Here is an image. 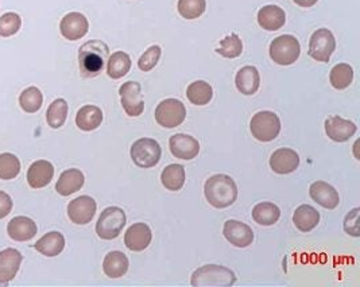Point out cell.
Listing matches in <instances>:
<instances>
[{"label":"cell","instance_id":"3957f363","mask_svg":"<svg viewBox=\"0 0 360 287\" xmlns=\"http://www.w3.org/2000/svg\"><path fill=\"white\" fill-rule=\"evenodd\" d=\"M192 286L195 287H230L237 282L232 270L219 265H207L197 268L192 274Z\"/></svg>","mask_w":360,"mask_h":287},{"label":"cell","instance_id":"d590c367","mask_svg":"<svg viewBox=\"0 0 360 287\" xmlns=\"http://www.w3.org/2000/svg\"><path fill=\"white\" fill-rule=\"evenodd\" d=\"M20 173V160L11 153L0 154V180L8 181L18 177Z\"/></svg>","mask_w":360,"mask_h":287},{"label":"cell","instance_id":"f546056e","mask_svg":"<svg viewBox=\"0 0 360 287\" xmlns=\"http://www.w3.org/2000/svg\"><path fill=\"white\" fill-rule=\"evenodd\" d=\"M280 217V208L273 203H260L253 209V219L260 226H274Z\"/></svg>","mask_w":360,"mask_h":287},{"label":"cell","instance_id":"ab89813d","mask_svg":"<svg viewBox=\"0 0 360 287\" xmlns=\"http://www.w3.org/2000/svg\"><path fill=\"white\" fill-rule=\"evenodd\" d=\"M160 50L158 45L150 46L142 56H140V61H138V66H140L142 72H150L156 68V65L158 63L160 59Z\"/></svg>","mask_w":360,"mask_h":287},{"label":"cell","instance_id":"484cf974","mask_svg":"<svg viewBox=\"0 0 360 287\" xmlns=\"http://www.w3.org/2000/svg\"><path fill=\"white\" fill-rule=\"evenodd\" d=\"M34 248L47 258L60 255L65 248V238L60 232H49L34 245Z\"/></svg>","mask_w":360,"mask_h":287},{"label":"cell","instance_id":"9a60e30c","mask_svg":"<svg viewBox=\"0 0 360 287\" xmlns=\"http://www.w3.org/2000/svg\"><path fill=\"white\" fill-rule=\"evenodd\" d=\"M170 151L176 158L190 161L200 153V144L193 137L186 134H176L169 141Z\"/></svg>","mask_w":360,"mask_h":287},{"label":"cell","instance_id":"5bb4252c","mask_svg":"<svg viewBox=\"0 0 360 287\" xmlns=\"http://www.w3.org/2000/svg\"><path fill=\"white\" fill-rule=\"evenodd\" d=\"M224 238L238 248H246L253 245L254 242V232L250 226L238 220H228L224 224L223 229Z\"/></svg>","mask_w":360,"mask_h":287},{"label":"cell","instance_id":"e0dca14e","mask_svg":"<svg viewBox=\"0 0 360 287\" xmlns=\"http://www.w3.org/2000/svg\"><path fill=\"white\" fill-rule=\"evenodd\" d=\"M153 233L150 226L144 223H137L130 226L124 235V245L130 251L140 252L150 246Z\"/></svg>","mask_w":360,"mask_h":287},{"label":"cell","instance_id":"ffe728a7","mask_svg":"<svg viewBox=\"0 0 360 287\" xmlns=\"http://www.w3.org/2000/svg\"><path fill=\"white\" fill-rule=\"evenodd\" d=\"M7 232L15 242H29L37 235V224L30 217L17 216L8 223Z\"/></svg>","mask_w":360,"mask_h":287},{"label":"cell","instance_id":"7c38bea8","mask_svg":"<svg viewBox=\"0 0 360 287\" xmlns=\"http://www.w3.org/2000/svg\"><path fill=\"white\" fill-rule=\"evenodd\" d=\"M89 30V22L80 13L66 14L60 23L62 37L69 41H77L87 36Z\"/></svg>","mask_w":360,"mask_h":287},{"label":"cell","instance_id":"f35d334b","mask_svg":"<svg viewBox=\"0 0 360 287\" xmlns=\"http://www.w3.org/2000/svg\"><path fill=\"white\" fill-rule=\"evenodd\" d=\"M22 27V20L15 13H7L0 17V37L8 38L15 36Z\"/></svg>","mask_w":360,"mask_h":287},{"label":"cell","instance_id":"8fae6325","mask_svg":"<svg viewBox=\"0 0 360 287\" xmlns=\"http://www.w3.org/2000/svg\"><path fill=\"white\" fill-rule=\"evenodd\" d=\"M96 201L89 196H80L69 203L68 216L72 223L77 226H85L92 222L96 213Z\"/></svg>","mask_w":360,"mask_h":287},{"label":"cell","instance_id":"1f68e13d","mask_svg":"<svg viewBox=\"0 0 360 287\" xmlns=\"http://www.w3.org/2000/svg\"><path fill=\"white\" fill-rule=\"evenodd\" d=\"M186 96H188L189 102L195 105H207L213 98V89L208 82H192L188 86Z\"/></svg>","mask_w":360,"mask_h":287},{"label":"cell","instance_id":"4fadbf2b","mask_svg":"<svg viewBox=\"0 0 360 287\" xmlns=\"http://www.w3.org/2000/svg\"><path fill=\"white\" fill-rule=\"evenodd\" d=\"M23 256L18 249L7 248L0 252V286L8 285L18 274Z\"/></svg>","mask_w":360,"mask_h":287},{"label":"cell","instance_id":"4dcf8cb0","mask_svg":"<svg viewBox=\"0 0 360 287\" xmlns=\"http://www.w3.org/2000/svg\"><path fill=\"white\" fill-rule=\"evenodd\" d=\"M162 185L172 192H179L185 185V169L181 164H169L160 174Z\"/></svg>","mask_w":360,"mask_h":287},{"label":"cell","instance_id":"603a6c76","mask_svg":"<svg viewBox=\"0 0 360 287\" xmlns=\"http://www.w3.org/2000/svg\"><path fill=\"white\" fill-rule=\"evenodd\" d=\"M235 84L240 93L251 96L258 92L260 85V76L255 66H243L235 77Z\"/></svg>","mask_w":360,"mask_h":287},{"label":"cell","instance_id":"8992f818","mask_svg":"<svg viewBox=\"0 0 360 287\" xmlns=\"http://www.w3.org/2000/svg\"><path fill=\"white\" fill-rule=\"evenodd\" d=\"M300 42L293 36H280L270 45L271 60L282 66L294 63L300 59Z\"/></svg>","mask_w":360,"mask_h":287},{"label":"cell","instance_id":"d6986e66","mask_svg":"<svg viewBox=\"0 0 360 287\" xmlns=\"http://www.w3.org/2000/svg\"><path fill=\"white\" fill-rule=\"evenodd\" d=\"M309 194L315 203L327 209H335L340 203L338 190L324 181H317L310 185Z\"/></svg>","mask_w":360,"mask_h":287},{"label":"cell","instance_id":"52a82bcc","mask_svg":"<svg viewBox=\"0 0 360 287\" xmlns=\"http://www.w3.org/2000/svg\"><path fill=\"white\" fill-rule=\"evenodd\" d=\"M160 146L156 139L142 138L131 147V160L142 169H150L158 164L160 160Z\"/></svg>","mask_w":360,"mask_h":287},{"label":"cell","instance_id":"8d00e7d4","mask_svg":"<svg viewBox=\"0 0 360 287\" xmlns=\"http://www.w3.org/2000/svg\"><path fill=\"white\" fill-rule=\"evenodd\" d=\"M179 13L185 20H197L207 8L205 0H179Z\"/></svg>","mask_w":360,"mask_h":287},{"label":"cell","instance_id":"60d3db41","mask_svg":"<svg viewBox=\"0 0 360 287\" xmlns=\"http://www.w3.org/2000/svg\"><path fill=\"white\" fill-rule=\"evenodd\" d=\"M359 208H355L352 209L347 216H345V220H344V231L354 236V238H359Z\"/></svg>","mask_w":360,"mask_h":287},{"label":"cell","instance_id":"ba28073f","mask_svg":"<svg viewBox=\"0 0 360 287\" xmlns=\"http://www.w3.org/2000/svg\"><path fill=\"white\" fill-rule=\"evenodd\" d=\"M186 108L177 99H166L160 102L156 109V121L165 128H174L183 123Z\"/></svg>","mask_w":360,"mask_h":287},{"label":"cell","instance_id":"6da1fadb","mask_svg":"<svg viewBox=\"0 0 360 287\" xmlns=\"http://www.w3.org/2000/svg\"><path fill=\"white\" fill-rule=\"evenodd\" d=\"M207 201L218 209L232 205L238 199V186L235 181L225 174L212 176L204 186Z\"/></svg>","mask_w":360,"mask_h":287},{"label":"cell","instance_id":"44dd1931","mask_svg":"<svg viewBox=\"0 0 360 287\" xmlns=\"http://www.w3.org/2000/svg\"><path fill=\"white\" fill-rule=\"evenodd\" d=\"M54 167L49 161H37L29 167L27 183L33 189H42L52 183Z\"/></svg>","mask_w":360,"mask_h":287},{"label":"cell","instance_id":"b9f144b4","mask_svg":"<svg viewBox=\"0 0 360 287\" xmlns=\"http://www.w3.org/2000/svg\"><path fill=\"white\" fill-rule=\"evenodd\" d=\"M13 205L14 204H13L11 197L7 193L0 190V220L10 215V212L13 210Z\"/></svg>","mask_w":360,"mask_h":287},{"label":"cell","instance_id":"e575fe53","mask_svg":"<svg viewBox=\"0 0 360 287\" xmlns=\"http://www.w3.org/2000/svg\"><path fill=\"white\" fill-rule=\"evenodd\" d=\"M68 111H69V107L63 99L54 100L53 103L50 104V107L47 108V112H46L47 124L54 130L60 128L66 122Z\"/></svg>","mask_w":360,"mask_h":287},{"label":"cell","instance_id":"4316f807","mask_svg":"<svg viewBox=\"0 0 360 287\" xmlns=\"http://www.w3.org/2000/svg\"><path fill=\"white\" fill-rule=\"evenodd\" d=\"M293 223L301 232H310L320 223V213L310 205H301L293 215Z\"/></svg>","mask_w":360,"mask_h":287},{"label":"cell","instance_id":"7bdbcfd3","mask_svg":"<svg viewBox=\"0 0 360 287\" xmlns=\"http://www.w3.org/2000/svg\"><path fill=\"white\" fill-rule=\"evenodd\" d=\"M296 4H299L300 7L303 8H309V7H313L319 0H293Z\"/></svg>","mask_w":360,"mask_h":287},{"label":"cell","instance_id":"5b68a950","mask_svg":"<svg viewBox=\"0 0 360 287\" xmlns=\"http://www.w3.org/2000/svg\"><path fill=\"white\" fill-rule=\"evenodd\" d=\"M250 130L257 141L271 142L280 135V118L271 111H260L253 116Z\"/></svg>","mask_w":360,"mask_h":287},{"label":"cell","instance_id":"d4e9b609","mask_svg":"<svg viewBox=\"0 0 360 287\" xmlns=\"http://www.w3.org/2000/svg\"><path fill=\"white\" fill-rule=\"evenodd\" d=\"M128 258L123 252L112 251L104 258L103 271L108 278L118 279L128 271Z\"/></svg>","mask_w":360,"mask_h":287},{"label":"cell","instance_id":"74e56055","mask_svg":"<svg viewBox=\"0 0 360 287\" xmlns=\"http://www.w3.org/2000/svg\"><path fill=\"white\" fill-rule=\"evenodd\" d=\"M220 56L225 59H237L239 57L243 52V43L238 34L227 36L224 40L220 41V47L216 50Z\"/></svg>","mask_w":360,"mask_h":287},{"label":"cell","instance_id":"83f0119b","mask_svg":"<svg viewBox=\"0 0 360 287\" xmlns=\"http://www.w3.org/2000/svg\"><path fill=\"white\" fill-rule=\"evenodd\" d=\"M103 122V112L96 105H84L76 115V125L82 131H93Z\"/></svg>","mask_w":360,"mask_h":287},{"label":"cell","instance_id":"836d02e7","mask_svg":"<svg viewBox=\"0 0 360 287\" xmlns=\"http://www.w3.org/2000/svg\"><path fill=\"white\" fill-rule=\"evenodd\" d=\"M42 104H43V95L37 86H30L20 93V105L27 114L38 112Z\"/></svg>","mask_w":360,"mask_h":287},{"label":"cell","instance_id":"2e32d148","mask_svg":"<svg viewBox=\"0 0 360 287\" xmlns=\"http://www.w3.org/2000/svg\"><path fill=\"white\" fill-rule=\"evenodd\" d=\"M357 130V124L345 121L340 116H332L325 121V132L328 138L338 144L350 141L355 135Z\"/></svg>","mask_w":360,"mask_h":287},{"label":"cell","instance_id":"9c48e42d","mask_svg":"<svg viewBox=\"0 0 360 287\" xmlns=\"http://www.w3.org/2000/svg\"><path fill=\"white\" fill-rule=\"evenodd\" d=\"M336 49V40L331 30L319 29L309 42V56L319 62H328Z\"/></svg>","mask_w":360,"mask_h":287},{"label":"cell","instance_id":"30bf717a","mask_svg":"<svg viewBox=\"0 0 360 287\" xmlns=\"http://www.w3.org/2000/svg\"><path fill=\"white\" fill-rule=\"evenodd\" d=\"M120 102L126 114L131 118L140 116L144 111V102L140 82H124L119 89Z\"/></svg>","mask_w":360,"mask_h":287},{"label":"cell","instance_id":"7a4b0ae2","mask_svg":"<svg viewBox=\"0 0 360 287\" xmlns=\"http://www.w3.org/2000/svg\"><path fill=\"white\" fill-rule=\"evenodd\" d=\"M110 59V49L103 41H88L79 50L81 76L92 79L99 76Z\"/></svg>","mask_w":360,"mask_h":287},{"label":"cell","instance_id":"d6a6232c","mask_svg":"<svg viewBox=\"0 0 360 287\" xmlns=\"http://www.w3.org/2000/svg\"><path fill=\"white\" fill-rule=\"evenodd\" d=\"M354 80V69L348 63H339L332 68L329 75V82L335 89H345Z\"/></svg>","mask_w":360,"mask_h":287},{"label":"cell","instance_id":"f1b7e54d","mask_svg":"<svg viewBox=\"0 0 360 287\" xmlns=\"http://www.w3.org/2000/svg\"><path fill=\"white\" fill-rule=\"evenodd\" d=\"M131 69V59L124 52H115L107 61V75L114 79L119 80L124 77Z\"/></svg>","mask_w":360,"mask_h":287},{"label":"cell","instance_id":"ac0fdd59","mask_svg":"<svg viewBox=\"0 0 360 287\" xmlns=\"http://www.w3.org/2000/svg\"><path fill=\"white\" fill-rule=\"evenodd\" d=\"M300 166V157L292 148H278L271 154L270 167L277 174H290Z\"/></svg>","mask_w":360,"mask_h":287},{"label":"cell","instance_id":"7402d4cb","mask_svg":"<svg viewBox=\"0 0 360 287\" xmlns=\"http://www.w3.org/2000/svg\"><path fill=\"white\" fill-rule=\"evenodd\" d=\"M258 23L263 30L277 31L285 26L286 14L278 6H264L258 13Z\"/></svg>","mask_w":360,"mask_h":287},{"label":"cell","instance_id":"277c9868","mask_svg":"<svg viewBox=\"0 0 360 287\" xmlns=\"http://www.w3.org/2000/svg\"><path fill=\"white\" fill-rule=\"evenodd\" d=\"M127 217L121 208L110 206L101 212L96 224V233L103 240L117 239L126 226Z\"/></svg>","mask_w":360,"mask_h":287},{"label":"cell","instance_id":"cb8c5ba5","mask_svg":"<svg viewBox=\"0 0 360 287\" xmlns=\"http://www.w3.org/2000/svg\"><path fill=\"white\" fill-rule=\"evenodd\" d=\"M85 183V177L79 169H69L65 170L59 178L57 184H56V190L59 192V194L68 197L76 192H79L81 187L84 186Z\"/></svg>","mask_w":360,"mask_h":287}]
</instances>
